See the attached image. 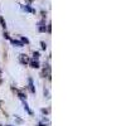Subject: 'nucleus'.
I'll use <instances>...</instances> for the list:
<instances>
[{
	"mask_svg": "<svg viewBox=\"0 0 126 126\" xmlns=\"http://www.w3.org/2000/svg\"><path fill=\"white\" fill-rule=\"evenodd\" d=\"M4 37H5L6 39H10V37H9V34L6 33V32H5V33H4Z\"/></svg>",
	"mask_w": 126,
	"mask_h": 126,
	"instance_id": "obj_16",
	"label": "nucleus"
},
{
	"mask_svg": "<svg viewBox=\"0 0 126 126\" xmlns=\"http://www.w3.org/2000/svg\"><path fill=\"white\" fill-rule=\"evenodd\" d=\"M0 24H1V27L5 29L6 28V23H5V20H4V18L3 16H0Z\"/></svg>",
	"mask_w": 126,
	"mask_h": 126,
	"instance_id": "obj_10",
	"label": "nucleus"
},
{
	"mask_svg": "<svg viewBox=\"0 0 126 126\" xmlns=\"http://www.w3.org/2000/svg\"><path fill=\"white\" fill-rule=\"evenodd\" d=\"M10 42H12L13 46H16V47H24L25 46L22 40H18V39H10Z\"/></svg>",
	"mask_w": 126,
	"mask_h": 126,
	"instance_id": "obj_3",
	"label": "nucleus"
},
{
	"mask_svg": "<svg viewBox=\"0 0 126 126\" xmlns=\"http://www.w3.org/2000/svg\"><path fill=\"white\" fill-rule=\"evenodd\" d=\"M28 83H29V90L32 93H35V87H34V83H33V79H32L30 77L28 78Z\"/></svg>",
	"mask_w": 126,
	"mask_h": 126,
	"instance_id": "obj_5",
	"label": "nucleus"
},
{
	"mask_svg": "<svg viewBox=\"0 0 126 126\" xmlns=\"http://www.w3.org/2000/svg\"><path fill=\"white\" fill-rule=\"evenodd\" d=\"M29 64H30V67H32V68H39V67H40V64H39L38 59H33V61H29Z\"/></svg>",
	"mask_w": 126,
	"mask_h": 126,
	"instance_id": "obj_6",
	"label": "nucleus"
},
{
	"mask_svg": "<svg viewBox=\"0 0 126 126\" xmlns=\"http://www.w3.org/2000/svg\"><path fill=\"white\" fill-rule=\"evenodd\" d=\"M44 96H47V97H48V98H49V96H48V91H47V90H46V88H44Z\"/></svg>",
	"mask_w": 126,
	"mask_h": 126,
	"instance_id": "obj_17",
	"label": "nucleus"
},
{
	"mask_svg": "<svg viewBox=\"0 0 126 126\" xmlns=\"http://www.w3.org/2000/svg\"><path fill=\"white\" fill-rule=\"evenodd\" d=\"M47 32H48V33H50V32H52V25H50V24H48V27H47Z\"/></svg>",
	"mask_w": 126,
	"mask_h": 126,
	"instance_id": "obj_14",
	"label": "nucleus"
},
{
	"mask_svg": "<svg viewBox=\"0 0 126 126\" xmlns=\"http://www.w3.org/2000/svg\"><path fill=\"white\" fill-rule=\"evenodd\" d=\"M23 106H24V110H25L29 115H33V111H32V110L29 109V106H28V103H27V101H25V100L23 101Z\"/></svg>",
	"mask_w": 126,
	"mask_h": 126,
	"instance_id": "obj_8",
	"label": "nucleus"
},
{
	"mask_svg": "<svg viewBox=\"0 0 126 126\" xmlns=\"http://www.w3.org/2000/svg\"><path fill=\"white\" fill-rule=\"evenodd\" d=\"M49 111L48 110H46V109H42V113H48Z\"/></svg>",
	"mask_w": 126,
	"mask_h": 126,
	"instance_id": "obj_15",
	"label": "nucleus"
},
{
	"mask_svg": "<svg viewBox=\"0 0 126 126\" xmlns=\"http://www.w3.org/2000/svg\"><path fill=\"white\" fill-rule=\"evenodd\" d=\"M19 61L22 64H27V63H29V57L27 54H20L19 56Z\"/></svg>",
	"mask_w": 126,
	"mask_h": 126,
	"instance_id": "obj_2",
	"label": "nucleus"
},
{
	"mask_svg": "<svg viewBox=\"0 0 126 126\" xmlns=\"http://www.w3.org/2000/svg\"><path fill=\"white\" fill-rule=\"evenodd\" d=\"M33 58L34 59H38L39 58V52H34V53H33Z\"/></svg>",
	"mask_w": 126,
	"mask_h": 126,
	"instance_id": "obj_13",
	"label": "nucleus"
},
{
	"mask_svg": "<svg viewBox=\"0 0 126 126\" xmlns=\"http://www.w3.org/2000/svg\"><path fill=\"white\" fill-rule=\"evenodd\" d=\"M18 96H19V98L22 100V101H24V100L27 101V96H25V94H24L23 92H20V91H18Z\"/></svg>",
	"mask_w": 126,
	"mask_h": 126,
	"instance_id": "obj_9",
	"label": "nucleus"
},
{
	"mask_svg": "<svg viewBox=\"0 0 126 126\" xmlns=\"http://www.w3.org/2000/svg\"><path fill=\"white\" fill-rule=\"evenodd\" d=\"M22 9L25 10V12H29V13H35V10L33 8H30L29 5H22Z\"/></svg>",
	"mask_w": 126,
	"mask_h": 126,
	"instance_id": "obj_7",
	"label": "nucleus"
},
{
	"mask_svg": "<svg viewBox=\"0 0 126 126\" xmlns=\"http://www.w3.org/2000/svg\"><path fill=\"white\" fill-rule=\"evenodd\" d=\"M40 46H42V49H43V50L47 49V44L44 43V42H40Z\"/></svg>",
	"mask_w": 126,
	"mask_h": 126,
	"instance_id": "obj_12",
	"label": "nucleus"
},
{
	"mask_svg": "<svg viewBox=\"0 0 126 126\" xmlns=\"http://www.w3.org/2000/svg\"><path fill=\"white\" fill-rule=\"evenodd\" d=\"M42 76H43V77L48 76V77L50 78V66H49V64H47V67L43 69V73H42Z\"/></svg>",
	"mask_w": 126,
	"mask_h": 126,
	"instance_id": "obj_4",
	"label": "nucleus"
},
{
	"mask_svg": "<svg viewBox=\"0 0 126 126\" xmlns=\"http://www.w3.org/2000/svg\"><path fill=\"white\" fill-rule=\"evenodd\" d=\"M6 126H13V125H6Z\"/></svg>",
	"mask_w": 126,
	"mask_h": 126,
	"instance_id": "obj_19",
	"label": "nucleus"
},
{
	"mask_svg": "<svg viewBox=\"0 0 126 126\" xmlns=\"http://www.w3.org/2000/svg\"><path fill=\"white\" fill-rule=\"evenodd\" d=\"M38 126H46V125H44V124H39Z\"/></svg>",
	"mask_w": 126,
	"mask_h": 126,
	"instance_id": "obj_18",
	"label": "nucleus"
},
{
	"mask_svg": "<svg viewBox=\"0 0 126 126\" xmlns=\"http://www.w3.org/2000/svg\"><path fill=\"white\" fill-rule=\"evenodd\" d=\"M22 42H23L24 44H25V43H27V44H29V39H28V38H25V37H22Z\"/></svg>",
	"mask_w": 126,
	"mask_h": 126,
	"instance_id": "obj_11",
	"label": "nucleus"
},
{
	"mask_svg": "<svg viewBox=\"0 0 126 126\" xmlns=\"http://www.w3.org/2000/svg\"><path fill=\"white\" fill-rule=\"evenodd\" d=\"M38 30L42 32V33H44L47 30V27H46V20H42V22L38 23Z\"/></svg>",
	"mask_w": 126,
	"mask_h": 126,
	"instance_id": "obj_1",
	"label": "nucleus"
}]
</instances>
